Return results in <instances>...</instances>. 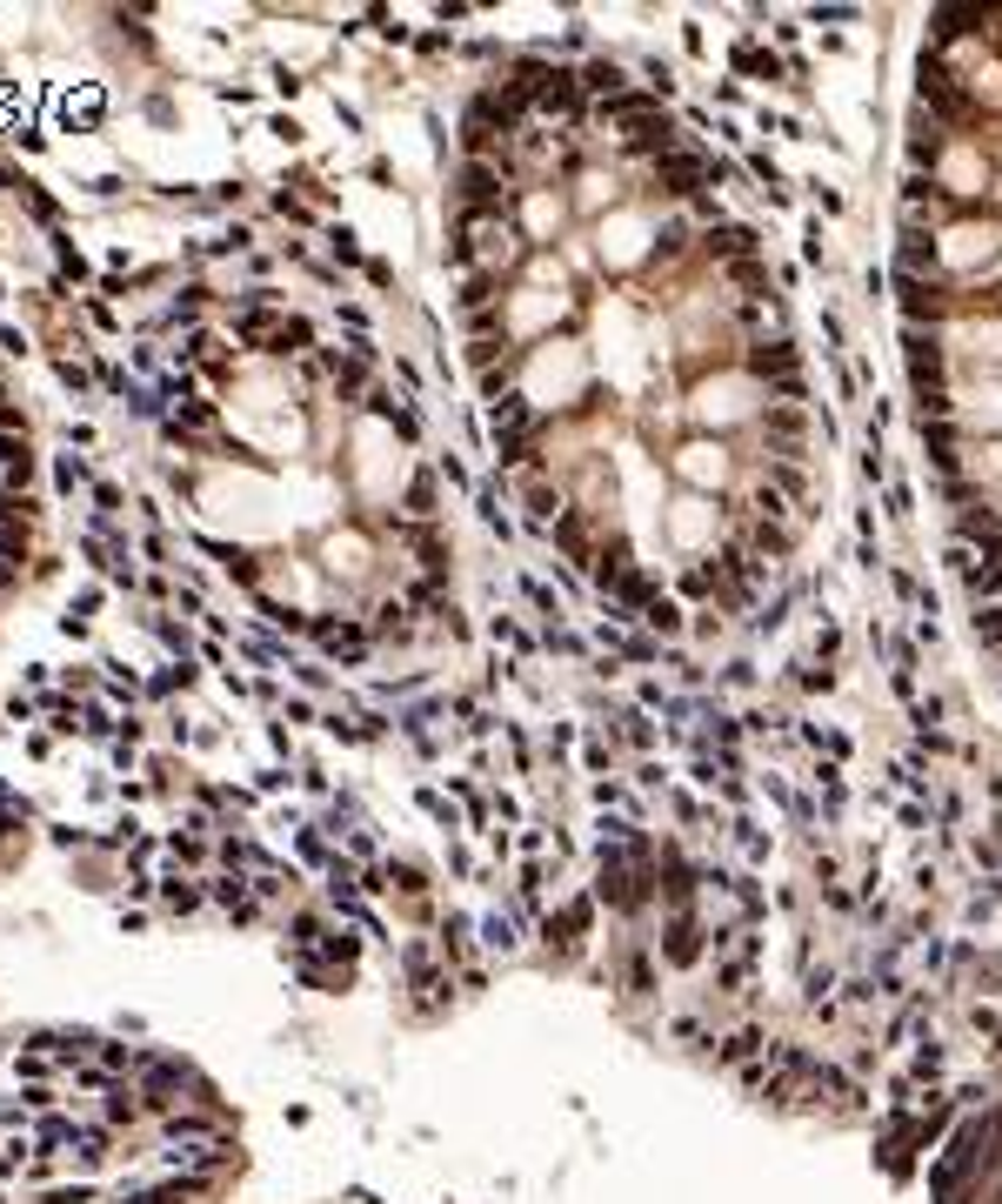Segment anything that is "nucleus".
Here are the masks:
<instances>
[{
  "label": "nucleus",
  "mask_w": 1002,
  "mask_h": 1204,
  "mask_svg": "<svg viewBox=\"0 0 1002 1204\" xmlns=\"http://www.w3.org/2000/svg\"><path fill=\"white\" fill-rule=\"evenodd\" d=\"M709 255L715 261H756V228H709Z\"/></svg>",
  "instance_id": "1"
},
{
  "label": "nucleus",
  "mask_w": 1002,
  "mask_h": 1204,
  "mask_svg": "<svg viewBox=\"0 0 1002 1204\" xmlns=\"http://www.w3.org/2000/svg\"><path fill=\"white\" fill-rule=\"evenodd\" d=\"M762 435L775 442V455H782V462H795V449H802V415H795V408H769Z\"/></svg>",
  "instance_id": "2"
},
{
  "label": "nucleus",
  "mask_w": 1002,
  "mask_h": 1204,
  "mask_svg": "<svg viewBox=\"0 0 1002 1204\" xmlns=\"http://www.w3.org/2000/svg\"><path fill=\"white\" fill-rule=\"evenodd\" d=\"M736 67H742V74H762V81H782V61H775L769 47H756V41L736 47Z\"/></svg>",
  "instance_id": "3"
},
{
  "label": "nucleus",
  "mask_w": 1002,
  "mask_h": 1204,
  "mask_svg": "<svg viewBox=\"0 0 1002 1204\" xmlns=\"http://www.w3.org/2000/svg\"><path fill=\"white\" fill-rule=\"evenodd\" d=\"M582 87L601 94V101H615V94H621V67H615V61H595V67L582 74Z\"/></svg>",
  "instance_id": "4"
},
{
  "label": "nucleus",
  "mask_w": 1002,
  "mask_h": 1204,
  "mask_svg": "<svg viewBox=\"0 0 1002 1204\" xmlns=\"http://www.w3.org/2000/svg\"><path fill=\"white\" fill-rule=\"evenodd\" d=\"M642 623H648V629H662V636H675V629H682V609H675V603H662V596H656V603H648V609H642Z\"/></svg>",
  "instance_id": "5"
}]
</instances>
